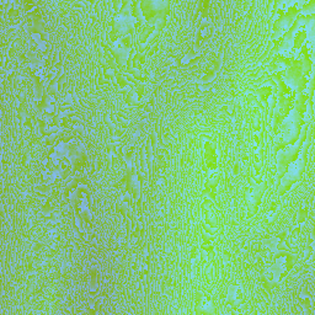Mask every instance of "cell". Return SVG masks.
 I'll use <instances>...</instances> for the list:
<instances>
[{"mask_svg": "<svg viewBox=\"0 0 315 315\" xmlns=\"http://www.w3.org/2000/svg\"><path fill=\"white\" fill-rule=\"evenodd\" d=\"M304 39H305V33L304 32H298L294 37V48H300L302 44L304 43Z\"/></svg>", "mask_w": 315, "mask_h": 315, "instance_id": "obj_1", "label": "cell"}, {"mask_svg": "<svg viewBox=\"0 0 315 315\" xmlns=\"http://www.w3.org/2000/svg\"><path fill=\"white\" fill-rule=\"evenodd\" d=\"M132 182H133V186H134V189H136V190H138V191H140V182H139V180H138L137 173H134V174H133V177H132Z\"/></svg>", "mask_w": 315, "mask_h": 315, "instance_id": "obj_2", "label": "cell"}, {"mask_svg": "<svg viewBox=\"0 0 315 315\" xmlns=\"http://www.w3.org/2000/svg\"><path fill=\"white\" fill-rule=\"evenodd\" d=\"M75 225L79 230H81V223H80V219L78 218V217H75Z\"/></svg>", "mask_w": 315, "mask_h": 315, "instance_id": "obj_3", "label": "cell"}]
</instances>
